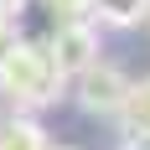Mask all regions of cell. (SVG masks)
Masks as SVG:
<instances>
[{"label": "cell", "mask_w": 150, "mask_h": 150, "mask_svg": "<svg viewBox=\"0 0 150 150\" xmlns=\"http://www.w3.org/2000/svg\"><path fill=\"white\" fill-rule=\"evenodd\" d=\"M62 83H67V78L57 73L47 42H21V36H11V42L0 47V93H5L16 109L52 104L62 93Z\"/></svg>", "instance_id": "1"}, {"label": "cell", "mask_w": 150, "mask_h": 150, "mask_svg": "<svg viewBox=\"0 0 150 150\" xmlns=\"http://www.w3.org/2000/svg\"><path fill=\"white\" fill-rule=\"evenodd\" d=\"M73 88H78V104L88 114H104V119H119L124 104H129V78L119 67H109V62H88L73 78Z\"/></svg>", "instance_id": "2"}, {"label": "cell", "mask_w": 150, "mask_h": 150, "mask_svg": "<svg viewBox=\"0 0 150 150\" xmlns=\"http://www.w3.org/2000/svg\"><path fill=\"white\" fill-rule=\"evenodd\" d=\"M47 52H52V62H57L62 78H78L88 62H98V31L88 21H62L47 36Z\"/></svg>", "instance_id": "3"}, {"label": "cell", "mask_w": 150, "mask_h": 150, "mask_svg": "<svg viewBox=\"0 0 150 150\" xmlns=\"http://www.w3.org/2000/svg\"><path fill=\"white\" fill-rule=\"evenodd\" d=\"M5 21H11V36H21V42H47L62 26L52 0H5Z\"/></svg>", "instance_id": "4"}, {"label": "cell", "mask_w": 150, "mask_h": 150, "mask_svg": "<svg viewBox=\"0 0 150 150\" xmlns=\"http://www.w3.org/2000/svg\"><path fill=\"white\" fill-rule=\"evenodd\" d=\"M119 119L129 124V140H150V78L129 83V104H124Z\"/></svg>", "instance_id": "5"}, {"label": "cell", "mask_w": 150, "mask_h": 150, "mask_svg": "<svg viewBox=\"0 0 150 150\" xmlns=\"http://www.w3.org/2000/svg\"><path fill=\"white\" fill-rule=\"evenodd\" d=\"M93 16L104 26H140L150 16V0H93Z\"/></svg>", "instance_id": "6"}, {"label": "cell", "mask_w": 150, "mask_h": 150, "mask_svg": "<svg viewBox=\"0 0 150 150\" xmlns=\"http://www.w3.org/2000/svg\"><path fill=\"white\" fill-rule=\"evenodd\" d=\"M0 150H47V135L31 119H0Z\"/></svg>", "instance_id": "7"}, {"label": "cell", "mask_w": 150, "mask_h": 150, "mask_svg": "<svg viewBox=\"0 0 150 150\" xmlns=\"http://www.w3.org/2000/svg\"><path fill=\"white\" fill-rule=\"evenodd\" d=\"M52 11L62 21H83V16H93V0H52Z\"/></svg>", "instance_id": "8"}, {"label": "cell", "mask_w": 150, "mask_h": 150, "mask_svg": "<svg viewBox=\"0 0 150 150\" xmlns=\"http://www.w3.org/2000/svg\"><path fill=\"white\" fill-rule=\"evenodd\" d=\"M119 150H150V140H124Z\"/></svg>", "instance_id": "9"}, {"label": "cell", "mask_w": 150, "mask_h": 150, "mask_svg": "<svg viewBox=\"0 0 150 150\" xmlns=\"http://www.w3.org/2000/svg\"><path fill=\"white\" fill-rule=\"evenodd\" d=\"M47 150H73V145H47Z\"/></svg>", "instance_id": "10"}, {"label": "cell", "mask_w": 150, "mask_h": 150, "mask_svg": "<svg viewBox=\"0 0 150 150\" xmlns=\"http://www.w3.org/2000/svg\"><path fill=\"white\" fill-rule=\"evenodd\" d=\"M0 5H5V0H0Z\"/></svg>", "instance_id": "11"}, {"label": "cell", "mask_w": 150, "mask_h": 150, "mask_svg": "<svg viewBox=\"0 0 150 150\" xmlns=\"http://www.w3.org/2000/svg\"><path fill=\"white\" fill-rule=\"evenodd\" d=\"M145 21H150V16H145Z\"/></svg>", "instance_id": "12"}]
</instances>
